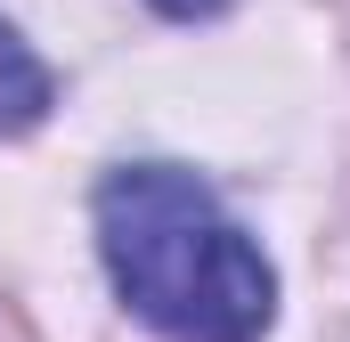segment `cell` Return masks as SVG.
<instances>
[{
	"label": "cell",
	"instance_id": "cell-1",
	"mask_svg": "<svg viewBox=\"0 0 350 342\" xmlns=\"http://www.w3.org/2000/svg\"><path fill=\"white\" fill-rule=\"evenodd\" d=\"M98 261L122 310L163 342H261L277 318L269 253L179 163H122L98 179Z\"/></svg>",
	"mask_w": 350,
	"mask_h": 342
},
{
	"label": "cell",
	"instance_id": "cell-2",
	"mask_svg": "<svg viewBox=\"0 0 350 342\" xmlns=\"http://www.w3.org/2000/svg\"><path fill=\"white\" fill-rule=\"evenodd\" d=\"M49 98H57L49 66L25 49V33H16V25H0V139L33 131V122L49 114Z\"/></svg>",
	"mask_w": 350,
	"mask_h": 342
},
{
	"label": "cell",
	"instance_id": "cell-3",
	"mask_svg": "<svg viewBox=\"0 0 350 342\" xmlns=\"http://www.w3.org/2000/svg\"><path fill=\"white\" fill-rule=\"evenodd\" d=\"M155 16H172V25H196V16H220L228 0H147Z\"/></svg>",
	"mask_w": 350,
	"mask_h": 342
}]
</instances>
